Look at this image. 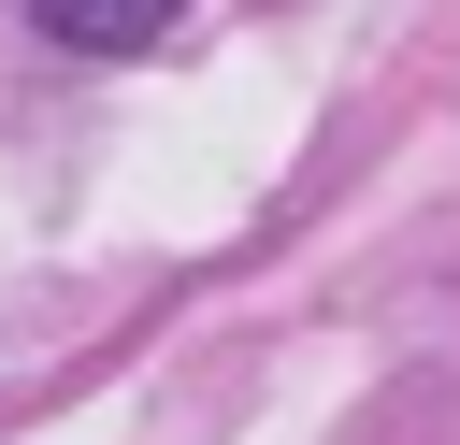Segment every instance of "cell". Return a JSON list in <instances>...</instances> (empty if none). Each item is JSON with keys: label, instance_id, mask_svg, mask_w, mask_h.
I'll use <instances>...</instances> for the list:
<instances>
[{"label": "cell", "instance_id": "6da1fadb", "mask_svg": "<svg viewBox=\"0 0 460 445\" xmlns=\"http://www.w3.org/2000/svg\"><path fill=\"white\" fill-rule=\"evenodd\" d=\"M29 14H43V29L72 43V57H144V43H158V29L187 14V0H29Z\"/></svg>", "mask_w": 460, "mask_h": 445}]
</instances>
